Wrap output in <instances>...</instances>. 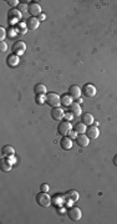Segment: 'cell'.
Wrapping results in <instances>:
<instances>
[{
  "instance_id": "cell-1",
  "label": "cell",
  "mask_w": 117,
  "mask_h": 224,
  "mask_svg": "<svg viewBox=\"0 0 117 224\" xmlns=\"http://www.w3.org/2000/svg\"><path fill=\"white\" fill-rule=\"evenodd\" d=\"M45 97H46V104L49 106H51L53 109L54 107H58L60 104H61V97L58 96V94H55V92H49V94L45 95Z\"/></svg>"
},
{
  "instance_id": "cell-2",
  "label": "cell",
  "mask_w": 117,
  "mask_h": 224,
  "mask_svg": "<svg viewBox=\"0 0 117 224\" xmlns=\"http://www.w3.org/2000/svg\"><path fill=\"white\" fill-rule=\"evenodd\" d=\"M36 202L41 207H49L53 203V198L46 192H41V193H39L36 196Z\"/></svg>"
},
{
  "instance_id": "cell-3",
  "label": "cell",
  "mask_w": 117,
  "mask_h": 224,
  "mask_svg": "<svg viewBox=\"0 0 117 224\" xmlns=\"http://www.w3.org/2000/svg\"><path fill=\"white\" fill-rule=\"evenodd\" d=\"M72 130V125L70 123V121H62L60 122L58 126V132L62 136H67Z\"/></svg>"
},
{
  "instance_id": "cell-4",
  "label": "cell",
  "mask_w": 117,
  "mask_h": 224,
  "mask_svg": "<svg viewBox=\"0 0 117 224\" xmlns=\"http://www.w3.org/2000/svg\"><path fill=\"white\" fill-rule=\"evenodd\" d=\"M67 216H69V218H70L71 221L77 222V221L81 219L82 213H81L80 208H77V207H71V208H69V211H67Z\"/></svg>"
},
{
  "instance_id": "cell-5",
  "label": "cell",
  "mask_w": 117,
  "mask_h": 224,
  "mask_svg": "<svg viewBox=\"0 0 117 224\" xmlns=\"http://www.w3.org/2000/svg\"><path fill=\"white\" fill-rule=\"evenodd\" d=\"M25 50H26V45H25L24 41H18L13 45V53L15 55H23L25 53Z\"/></svg>"
},
{
  "instance_id": "cell-6",
  "label": "cell",
  "mask_w": 117,
  "mask_h": 224,
  "mask_svg": "<svg viewBox=\"0 0 117 224\" xmlns=\"http://www.w3.org/2000/svg\"><path fill=\"white\" fill-rule=\"evenodd\" d=\"M96 87L91 84H86L84 87H82V94L86 96V97H94L96 95Z\"/></svg>"
},
{
  "instance_id": "cell-7",
  "label": "cell",
  "mask_w": 117,
  "mask_h": 224,
  "mask_svg": "<svg viewBox=\"0 0 117 224\" xmlns=\"http://www.w3.org/2000/svg\"><path fill=\"white\" fill-rule=\"evenodd\" d=\"M29 14H31V16H34V18L40 16L41 15V6L39 4H36V3L30 4V6H29Z\"/></svg>"
},
{
  "instance_id": "cell-8",
  "label": "cell",
  "mask_w": 117,
  "mask_h": 224,
  "mask_svg": "<svg viewBox=\"0 0 117 224\" xmlns=\"http://www.w3.org/2000/svg\"><path fill=\"white\" fill-rule=\"evenodd\" d=\"M81 94H82L81 89H80L79 86H76V85H74V86H71V87L69 89V95H70L74 100L80 99V97H81Z\"/></svg>"
},
{
  "instance_id": "cell-9",
  "label": "cell",
  "mask_w": 117,
  "mask_h": 224,
  "mask_svg": "<svg viewBox=\"0 0 117 224\" xmlns=\"http://www.w3.org/2000/svg\"><path fill=\"white\" fill-rule=\"evenodd\" d=\"M60 145H61V148L65 151L71 150L72 148V138H70L69 136H64L60 141Z\"/></svg>"
},
{
  "instance_id": "cell-10",
  "label": "cell",
  "mask_w": 117,
  "mask_h": 224,
  "mask_svg": "<svg viewBox=\"0 0 117 224\" xmlns=\"http://www.w3.org/2000/svg\"><path fill=\"white\" fill-rule=\"evenodd\" d=\"M51 117H53V120H55V121H61L64 117H65V112L62 109H60V107H54L53 110H51Z\"/></svg>"
},
{
  "instance_id": "cell-11",
  "label": "cell",
  "mask_w": 117,
  "mask_h": 224,
  "mask_svg": "<svg viewBox=\"0 0 117 224\" xmlns=\"http://www.w3.org/2000/svg\"><path fill=\"white\" fill-rule=\"evenodd\" d=\"M39 25H40V20H39L38 18H34V16L29 18L28 21H26V26H28V29H30V30H36V29L39 28Z\"/></svg>"
},
{
  "instance_id": "cell-12",
  "label": "cell",
  "mask_w": 117,
  "mask_h": 224,
  "mask_svg": "<svg viewBox=\"0 0 117 224\" xmlns=\"http://www.w3.org/2000/svg\"><path fill=\"white\" fill-rule=\"evenodd\" d=\"M86 132H87V137H89L90 140H97V137L100 136V131H99V128H97L96 126L89 127Z\"/></svg>"
},
{
  "instance_id": "cell-13",
  "label": "cell",
  "mask_w": 117,
  "mask_h": 224,
  "mask_svg": "<svg viewBox=\"0 0 117 224\" xmlns=\"http://www.w3.org/2000/svg\"><path fill=\"white\" fill-rule=\"evenodd\" d=\"M76 142H77V145L80 146V147H87L89 146V143H90V138L84 133V135H79L77 137H76Z\"/></svg>"
},
{
  "instance_id": "cell-14",
  "label": "cell",
  "mask_w": 117,
  "mask_h": 224,
  "mask_svg": "<svg viewBox=\"0 0 117 224\" xmlns=\"http://www.w3.org/2000/svg\"><path fill=\"white\" fill-rule=\"evenodd\" d=\"M66 198H67V203H69V206H71L72 203H75V202H77L79 201V193L76 192V191H69L67 193H66Z\"/></svg>"
},
{
  "instance_id": "cell-15",
  "label": "cell",
  "mask_w": 117,
  "mask_h": 224,
  "mask_svg": "<svg viewBox=\"0 0 117 224\" xmlns=\"http://www.w3.org/2000/svg\"><path fill=\"white\" fill-rule=\"evenodd\" d=\"M11 166H13V165L9 162L8 158H1V161H0V168H1L3 172H10V171H11Z\"/></svg>"
},
{
  "instance_id": "cell-16",
  "label": "cell",
  "mask_w": 117,
  "mask_h": 224,
  "mask_svg": "<svg viewBox=\"0 0 117 224\" xmlns=\"http://www.w3.org/2000/svg\"><path fill=\"white\" fill-rule=\"evenodd\" d=\"M1 153H3L4 157L8 158V157H11V156L15 155V150H14L11 146H4L3 150H1Z\"/></svg>"
},
{
  "instance_id": "cell-17",
  "label": "cell",
  "mask_w": 117,
  "mask_h": 224,
  "mask_svg": "<svg viewBox=\"0 0 117 224\" xmlns=\"http://www.w3.org/2000/svg\"><path fill=\"white\" fill-rule=\"evenodd\" d=\"M70 112H71L74 116H80V115L82 113V110H81L80 104H77V102L72 104V105L70 106Z\"/></svg>"
},
{
  "instance_id": "cell-18",
  "label": "cell",
  "mask_w": 117,
  "mask_h": 224,
  "mask_svg": "<svg viewBox=\"0 0 117 224\" xmlns=\"http://www.w3.org/2000/svg\"><path fill=\"white\" fill-rule=\"evenodd\" d=\"M81 122H84L85 125H92L95 121H94V116L91 115V113H84L82 116H81Z\"/></svg>"
},
{
  "instance_id": "cell-19",
  "label": "cell",
  "mask_w": 117,
  "mask_h": 224,
  "mask_svg": "<svg viewBox=\"0 0 117 224\" xmlns=\"http://www.w3.org/2000/svg\"><path fill=\"white\" fill-rule=\"evenodd\" d=\"M65 199H64V196L62 194H55L54 197H53V204H55L56 207H61V206H64L65 203Z\"/></svg>"
},
{
  "instance_id": "cell-20",
  "label": "cell",
  "mask_w": 117,
  "mask_h": 224,
  "mask_svg": "<svg viewBox=\"0 0 117 224\" xmlns=\"http://www.w3.org/2000/svg\"><path fill=\"white\" fill-rule=\"evenodd\" d=\"M74 128H75V131H76L79 135H84V133L87 131V127H86V125H85L84 122H79V123H76V125L74 126Z\"/></svg>"
},
{
  "instance_id": "cell-21",
  "label": "cell",
  "mask_w": 117,
  "mask_h": 224,
  "mask_svg": "<svg viewBox=\"0 0 117 224\" xmlns=\"http://www.w3.org/2000/svg\"><path fill=\"white\" fill-rule=\"evenodd\" d=\"M61 104L65 107H70L72 105V97L70 95H62L61 96Z\"/></svg>"
},
{
  "instance_id": "cell-22",
  "label": "cell",
  "mask_w": 117,
  "mask_h": 224,
  "mask_svg": "<svg viewBox=\"0 0 117 224\" xmlns=\"http://www.w3.org/2000/svg\"><path fill=\"white\" fill-rule=\"evenodd\" d=\"M6 61H8V64H9L10 66H13V67H14V66H18V64L20 62V59H19V56L14 54V55L9 56Z\"/></svg>"
},
{
  "instance_id": "cell-23",
  "label": "cell",
  "mask_w": 117,
  "mask_h": 224,
  "mask_svg": "<svg viewBox=\"0 0 117 224\" xmlns=\"http://www.w3.org/2000/svg\"><path fill=\"white\" fill-rule=\"evenodd\" d=\"M34 92H35L36 95H46V87H45V85L38 84V85L34 87Z\"/></svg>"
},
{
  "instance_id": "cell-24",
  "label": "cell",
  "mask_w": 117,
  "mask_h": 224,
  "mask_svg": "<svg viewBox=\"0 0 117 224\" xmlns=\"http://www.w3.org/2000/svg\"><path fill=\"white\" fill-rule=\"evenodd\" d=\"M9 18H10L13 21H18V20L21 18V13H20L19 10L13 9V10L10 11V14H9Z\"/></svg>"
},
{
  "instance_id": "cell-25",
  "label": "cell",
  "mask_w": 117,
  "mask_h": 224,
  "mask_svg": "<svg viewBox=\"0 0 117 224\" xmlns=\"http://www.w3.org/2000/svg\"><path fill=\"white\" fill-rule=\"evenodd\" d=\"M36 102H38L39 105L45 104V102H46V97H45V95H36Z\"/></svg>"
},
{
  "instance_id": "cell-26",
  "label": "cell",
  "mask_w": 117,
  "mask_h": 224,
  "mask_svg": "<svg viewBox=\"0 0 117 224\" xmlns=\"http://www.w3.org/2000/svg\"><path fill=\"white\" fill-rule=\"evenodd\" d=\"M6 50H8V45H6V43L1 41V43H0V51H1V53H5Z\"/></svg>"
},
{
  "instance_id": "cell-27",
  "label": "cell",
  "mask_w": 117,
  "mask_h": 224,
  "mask_svg": "<svg viewBox=\"0 0 117 224\" xmlns=\"http://www.w3.org/2000/svg\"><path fill=\"white\" fill-rule=\"evenodd\" d=\"M5 36H6V31H5V29H4V28H0V39H1V41H4Z\"/></svg>"
},
{
  "instance_id": "cell-28",
  "label": "cell",
  "mask_w": 117,
  "mask_h": 224,
  "mask_svg": "<svg viewBox=\"0 0 117 224\" xmlns=\"http://www.w3.org/2000/svg\"><path fill=\"white\" fill-rule=\"evenodd\" d=\"M49 189H50V187H49L48 184H45V183L40 186V191H41V192H49Z\"/></svg>"
},
{
  "instance_id": "cell-29",
  "label": "cell",
  "mask_w": 117,
  "mask_h": 224,
  "mask_svg": "<svg viewBox=\"0 0 117 224\" xmlns=\"http://www.w3.org/2000/svg\"><path fill=\"white\" fill-rule=\"evenodd\" d=\"M72 117H74V115H72L71 112L65 113V118H66V121H71V120H72Z\"/></svg>"
},
{
  "instance_id": "cell-30",
  "label": "cell",
  "mask_w": 117,
  "mask_h": 224,
  "mask_svg": "<svg viewBox=\"0 0 117 224\" xmlns=\"http://www.w3.org/2000/svg\"><path fill=\"white\" fill-rule=\"evenodd\" d=\"M8 4H9L10 6H16V5L19 4V1H18V0H9Z\"/></svg>"
},
{
  "instance_id": "cell-31",
  "label": "cell",
  "mask_w": 117,
  "mask_h": 224,
  "mask_svg": "<svg viewBox=\"0 0 117 224\" xmlns=\"http://www.w3.org/2000/svg\"><path fill=\"white\" fill-rule=\"evenodd\" d=\"M19 9H20L21 11H26V10H28V6H26L25 4L21 3V4H19Z\"/></svg>"
},
{
  "instance_id": "cell-32",
  "label": "cell",
  "mask_w": 117,
  "mask_h": 224,
  "mask_svg": "<svg viewBox=\"0 0 117 224\" xmlns=\"http://www.w3.org/2000/svg\"><path fill=\"white\" fill-rule=\"evenodd\" d=\"M69 135H70V136H69L70 138H74V137H77V132H76V131H75V132H72V131H71V132H70Z\"/></svg>"
},
{
  "instance_id": "cell-33",
  "label": "cell",
  "mask_w": 117,
  "mask_h": 224,
  "mask_svg": "<svg viewBox=\"0 0 117 224\" xmlns=\"http://www.w3.org/2000/svg\"><path fill=\"white\" fill-rule=\"evenodd\" d=\"M8 160H9V162L11 163V165H14L16 161H15V158H14V156H11V157H8Z\"/></svg>"
},
{
  "instance_id": "cell-34",
  "label": "cell",
  "mask_w": 117,
  "mask_h": 224,
  "mask_svg": "<svg viewBox=\"0 0 117 224\" xmlns=\"http://www.w3.org/2000/svg\"><path fill=\"white\" fill-rule=\"evenodd\" d=\"M38 19H39V20H44V19H45V14H41V15L38 18Z\"/></svg>"
},
{
  "instance_id": "cell-35",
  "label": "cell",
  "mask_w": 117,
  "mask_h": 224,
  "mask_svg": "<svg viewBox=\"0 0 117 224\" xmlns=\"http://www.w3.org/2000/svg\"><path fill=\"white\" fill-rule=\"evenodd\" d=\"M114 165H115V166H117V155L115 156V157H114Z\"/></svg>"
},
{
  "instance_id": "cell-36",
  "label": "cell",
  "mask_w": 117,
  "mask_h": 224,
  "mask_svg": "<svg viewBox=\"0 0 117 224\" xmlns=\"http://www.w3.org/2000/svg\"><path fill=\"white\" fill-rule=\"evenodd\" d=\"M76 102H77V104H81V102H82V100H81V97H80V99H77V100H76Z\"/></svg>"
},
{
  "instance_id": "cell-37",
  "label": "cell",
  "mask_w": 117,
  "mask_h": 224,
  "mask_svg": "<svg viewBox=\"0 0 117 224\" xmlns=\"http://www.w3.org/2000/svg\"><path fill=\"white\" fill-rule=\"evenodd\" d=\"M60 213H61V214H64V213H65V209H62V208H61V209H60Z\"/></svg>"
}]
</instances>
